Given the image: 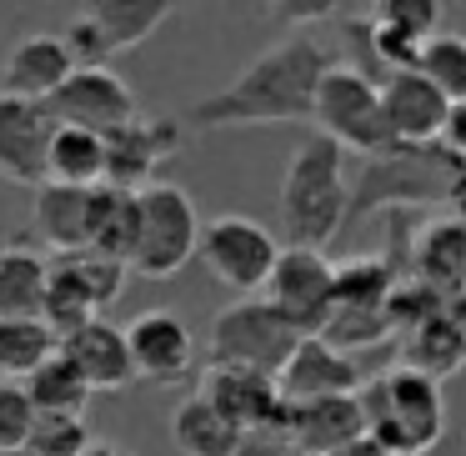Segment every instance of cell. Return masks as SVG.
I'll list each match as a JSON object with an SVG mask.
<instances>
[{
    "mask_svg": "<svg viewBox=\"0 0 466 456\" xmlns=\"http://www.w3.org/2000/svg\"><path fill=\"white\" fill-rule=\"evenodd\" d=\"M336 51H326L316 35L296 31L261 51L231 86L191 106V126L201 131H231V126H291L316 121V96Z\"/></svg>",
    "mask_w": 466,
    "mask_h": 456,
    "instance_id": "6da1fadb",
    "label": "cell"
},
{
    "mask_svg": "<svg viewBox=\"0 0 466 456\" xmlns=\"http://www.w3.org/2000/svg\"><path fill=\"white\" fill-rule=\"evenodd\" d=\"M281 231L291 246L306 251H326L331 241L346 236V216H351V191H346V151L326 141L321 131L306 136L291 151L281 176Z\"/></svg>",
    "mask_w": 466,
    "mask_h": 456,
    "instance_id": "7a4b0ae2",
    "label": "cell"
},
{
    "mask_svg": "<svg viewBox=\"0 0 466 456\" xmlns=\"http://www.w3.org/2000/svg\"><path fill=\"white\" fill-rule=\"evenodd\" d=\"M361 411H366V436L386 456H421L446 436V401L441 381L391 366L361 386Z\"/></svg>",
    "mask_w": 466,
    "mask_h": 456,
    "instance_id": "3957f363",
    "label": "cell"
},
{
    "mask_svg": "<svg viewBox=\"0 0 466 456\" xmlns=\"http://www.w3.org/2000/svg\"><path fill=\"white\" fill-rule=\"evenodd\" d=\"M466 161H456L441 146L426 151H396V156H376L356 171V191H351V216H346V236L361 221L391 211V206H431V201H451L456 181H461Z\"/></svg>",
    "mask_w": 466,
    "mask_h": 456,
    "instance_id": "277c9868",
    "label": "cell"
},
{
    "mask_svg": "<svg viewBox=\"0 0 466 456\" xmlns=\"http://www.w3.org/2000/svg\"><path fill=\"white\" fill-rule=\"evenodd\" d=\"M316 126H321L326 141H336L341 151H356L366 161L376 156H396L391 126H386V106H381V86L361 71V66L336 61L321 81V96H316Z\"/></svg>",
    "mask_w": 466,
    "mask_h": 456,
    "instance_id": "5b68a950",
    "label": "cell"
},
{
    "mask_svg": "<svg viewBox=\"0 0 466 456\" xmlns=\"http://www.w3.org/2000/svg\"><path fill=\"white\" fill-rule=\"evenodd\" d=\"M201 236H206V221L186 186H171V181L146 186L131 271L146 276V281H171L176 271L191 266V256H201Z\"/></svg>",
    "mask_w": 466,
    "mask_h": 456,
    "instance_id": "8992f818",
    "label": "cell"
},
{
    "mask_svg": "<svg viewBox=\"0 0 466 456\" xmlns=\"http://www.w3.org/2000/svg\"><path fill=\"white\" fill-rule=\"evenodd\" d=\"M306 336L276 311L266 296L226 306L211 321V361L216 366H251L261 376H281Z\"/></svg>",
    "mask_w": 466,
    "mask_h": 456,
    "instance_id": "52a82bcc",
    "label": "cell"
},
{
    "mask_svg": "<svg viewBox=\"0 0 466 456\" xmlns=\"http://www.w3.org/2000/svg\"><path fill=\"white\" fill-rule=\"evenodd\" d=\"M201 261L226 291H241V301H251L256 291L271 286L276 266H281V246L251 216H216V221H206Z\"/></svg>",
    "mask_w": 466,
    "mask_h": 456,
    "instance_id": "ba28073f",
    "label": "cell"
},
{
    "mask_svg": "<svg viewBox=\"0 0 466 456\" xmlns=\"http://www.w3.org/2000/svg\"><path fill=\"white\" fill-rule=\"evenodd\" d=\"M266 301L301 336H321L336 316V261L326 251L286 246L281 266H276L271 286H266Z\"/></svg>",
    "mask_w": 466,
    "mask_h": 456,
    "instance_id": "9c48e42d",
    "label": "cell"
},
{
    "mask_svg": "<svg viewBox=\"0 0 466 456\" xmlns=\"http://www.w3.org/2000/svg\"><path fill=\"white\" fill-rule=\"evenodd\" d=\"M56 111L46 101L0 96V181L41 191L51 181V146H56Z\"/></svg>",
    "mask_w": 466,
    "mask_h": 456,
    "instance_id": "30bf717a",
    "label": "cell"
},
{
    "mask_svg": "<svg viewBox=\"0 0 466 456\" xmlns=\"http://www.w3.org/2000/svg\"><path fill=\"white\" fill-rule=\"evenodd\" d=\"M196 391L211 406H221L241 431H276L286 426V396L276 376H261L251 366H206Z\"/></svg>",
    "mask_w": 466,
    "mask_h": 456,
    "instance_id": "8fae6325",
    "label": "cell"
},
{
    "mask_svg": "<svg viewBox=\"0 0 466 456\" xmlns=\"http://www.w3.org/2000/svg\"><path fill=\"white\" fill-rule=\"evenodd\" d=\"M51 111L61 126H86L96 136H116L141 116V106H136V91L116 71H76L66 81V91L51 101Z\"/></svg>",
    "mask_w": 466,
    "mask_h": 456,
    "instance_id": "7c38bea8",
    "label": "cell"
},
{
    "mask_svg": "<svg viewBox=\"0 0 466 456\" xmlns=\"http://www.w3.org/2000/svg\"><path fill=\"white\" fill-rule=\"evenodd\" d=\"M106 146H111V176H106V186H121V191L141 196L146 186H156V171L171 156H181L186 136L166 116H136L126 131L106 136Z\"/></svg>",
    "mask_w": 466,
    "mask_h": 456,
    "instance_id": "4fadbf2b",
    "label": "cell"
},
{
    "mask_svg": "<svg viewBox=\"0 0 466 456\" xmlns=\"http://www.w3.org/2000/svg\"><path fill=\"white\" fill-rule=\"evenodd\" d=\"M381 106H386V126H391V136H396L401 151L441 146L451 101L426 81L421 66H416V71H396L391 81H381Z\"/></svg>",
    "mask_w": 466,
    "mask_h": 456,
    "instance_id": "5bb4252c",
    "label": "cell"
},
{
    "mask_svg": "<svg viewBox=\"0 0 466 456\" xmlns=\"http://www.w3.org/2000/svg\"><path fill=\"white\" fill-rule=\"evenodd\" d=\"M276 381H281L286 406H311V401H336V396H361L366 371L356 366V356L336 351L331 341L306 336L301 351L291 356V366Z\"/></svg>",
    "mask_w": 466,
    "mask_h": 456,
    "instance_id": "9a60e30c",
    "label": "cell"
},
{
    "mask_svg": "<svg viewBox=\"0 0 466 456\" xmlns=\"http://www.w3.org/2000/svg\"><path fill=\"white\" fill-rule=\"evenodd\" d=\"M126 341H131V361H136V376H141V381L176 386V381L191 376L196 341H191V326L176 311H141L126 326Z\"/></svg>",
    "mask_w": 466,
    "mask_h": 456,
    "instance_id": "2e32d148",
    "label": "cell"
},
{
    "mask_svg": "<svg viewBox=\"0 0 466 456\" xmlns=\"http://www.w3.org/2000/svg\"><path fill=\"white\" fill-rule=\"evenodd\" d=\"M286 436H291V446H296V451H306V456H346L351 446L371 441V436H366L361 396L286 406Z\"/></svg>",
    "mask_w": 466,
    "mask_h": 456,
    "instance_id": "e0dca14e",
    "label": "cell"
},
{
    "mask_svg": "<svg viewBox=\"0 0 466 456\" xmlns=\"http://www.w3.org/2000/svg\"><path fill=\"white\" fill-rule=\"evenodd\" d=\"M71 76H76V61L66 51V35H25V41L11 46V56L0 66V96L51 106Z\"/></svg>",
    "mask_w": 466,
    "mask_h": 456,
    "instance_id": "ac0fdd59",
    "label": "cell"
},
{
    "mask_svg": "<svg viewBox=\"0 0 466 456\" xmlns=\"http://www.w3.org/2000/svg\"><path fill=\"white\" fill-rule=\"evenodd\" d=\"M61 351L76 361V371L91 381V391H121V386L136 381V361H131V341H126V326L116 321H91L76 336H66Z\"/></svg>",
    "mask_w": 466,
    "mask_h": 456,
    "instance_id": "d6986e66",
    "label": "cell"
},
{
    "mask_svg": "<svg viewBox=\"0 0 466 456\" xmlns=\"http://www.w3.org/2000/svg\"><path fill=\"white\" fill-rule=\"evenodd\" d=\"M91 196L81 186H41L31 206V231L46 251L56 256H81L91 251Z\"/></svg>",
    "mask_w": 466,
    "mask_h": 456,
    "instance_id": "ffe728a7",
    "label": "cell"
},
{
    "mask_svg": "<svg viewBox=\"0 0 466 456\" xmlns=\"http://www.w3.org/2000/svg\"><path fill=\"white\" fill-rule=\"evenodd\" d=\"M411 281L441 291L446 301L466 291V221L461 216H436L411 241Z\"/></svg>",
    "mask_w": 466,
    "mask_h": 456,
    "instance_id": "44dd1931",
    "label": "cell"
},
{
    "mask_svg": "<svg viewBox=\"0 0 466 456\" xmlns=\"http://www.w3.org/2000/svg\"><path fill=\"white\" fill-rule=\"evenodd\" d=\"M51 261L31 251V241L0 246V321H31L46 311Z\"/></svg>",
    "mask_w": 466,
    "mask_h": 456,
    "instance_id": "7402d4cb",
    "label": "cell"
},
{
    "mask_svg": "<svg viewBox=\"0 0 466 456\" xmlns=\"http://www.w3.org/2000/svg\"><path fill=\"white\" fill-rule=\"evenodd\" d=\"M171 441L181 456H236L246 441V431L221 411V406H211L201 391H191L171 416Z\"/></svg>",
    "mask_w": 466,
    "mask_h": 456,
    "instance_id": "603a6c76",
    "label": "cell"
},
{
    "mask_svg": "<svg viewBox=\"0 0 466 456\" xmlns=\"http://www.w3.org/2000/svg\"><path fill=\"white\" fill-rule=\"evenodd\" d=\"M401 366L431 376V381H446V376L461 371L466 366V326L451 316V306L401 336Z\"/></svg>",
    "mask_w": 466,
    "mask_h": 456,
    "instance_id": "cb8c5ba5",
    "label": "cell"
},
{
    "mask_svg": "<svg viewBox=\"0 0 466 456\" xmlns=\"http://www.w3.org/2000/svg\"><path fill=\"white\" fill-rule=\"evenodd\" d=\"M101 301H96V291H91V281L81 276V266L71 261V256H51V286H46V311H41V321L51 326L56 336H76L81 326H91V321H101Z\"/></svg>",
    "mask_w": 466,
    "mask_h": 456,
    "instance_id": "d4e9b609",
    "label": "cell"
},
{
    "mask_svg": "<svg viewBox=\"0 0 466 456\" xmlns=\"http://www.w3.org/2000/svg\"><path fill=\"white\" fill-rule=\"evenodd\" d=\"M136 236H141V196L121 186H96L91 196V251L116 256L131 266Z\"/></svg>",
    "mask_w": 466,
    "mask_h": 456,
    "instance_id": "484cf974",
    "label": "cell"
},
{
    "mask_svg": "<svg viewBox=\"0 0 466 456\" xmlns=\"http://www.w3.org/2000/svg\"><path fill=\"white\" fill-rule=\"evenodd\" d=\"M106 176H111V146H106V136L86 131V126H61L56 146H51V181L96 191V186H106Z\"/></svg>",
    "mask_w": 466,
    "mask_h": 456,
    "instance_id": "4316f807",
    "label": "cell"
},
{
    "mask_svg": "<svg viewBox=\"0 0 466 456\" xmlns=\"http://www.w3.org/2000/svg\"><path fill=\"white\" fill-rule=\"evenodd\" d=\"M81 11L101 25L111 51L121 56V51H136V46L151 41V35L171 21L176 5H166V0H96V5H81Z\"/></svg>",
    "mask_w": 466,
    "mask_h": 456,
    "instance_id": "83f0119b",
    "label": "cell"
},
{
    "mask_svg": "<svg viewBox=\"0 0 466 456\" xmlns=\"http://www.w3.org/2000/svg\"><path fill=\"white\" fill-rule=\"evenodd\" d=\"M51 356H61V336L41 316L0 321V381H31Z\"/></svg>",
    "mask_w": 466,
    "mask_h": 456,
    "instance_id": "f1b7e54d",
    "label": "cell"
},
{
    "mask_svg": "<svg viewBox=\"0 0 466 456\" xmlns=\"http://www.w3.org/2000/svg\"><path fill=\"white\" fill-rule=\"evenodd\" d=\"M25 391H31V401L41 416H86V406H91V396H96L91 381L76 371V361L66 351L51 356V361L25 381Z\"/></svg>",
    "mask_w": 466,
    "mask_h": 456,
    "instance_id": "f546056e",
    "label": "cell"
},
{
    "mask_svg": "<svg viewBox=\"0 0 466 456\" xmlns=\"http://www.w3.org/2000/svg\"><path fill=\"white\" fill-rule=\"evenodd\" d=\"M371 21H381L386 31L406 35L416 46H431L441 35L446 5L441 0H381V5H371Z\"/></svg>",
    "mask_w": 466,
    "mask_h": 456,
    "instance_id": "4dcf8cb0",
    "label": "cell"
},
{
    "mask_svg": "<svg viewBox=\"0 0 466 456\" xmlns=\"http://www.w3.org/2000/svg\"><path fill=\"white\" fill-rule=\"evenodd\" d=\"M421 76L446 96V101H466V35L441 31L421 51Z\"/></svg>",
    "mask_w": 466,
    "mask_h": 456,
    "instance_id": "1f68e13d",
    "label": "cell"
},
{
    "mask_svg": "<svg viewBox=\"0 0 466 456\" xmlns=\"http://www.w3.org/2000/svg\"><path fill=\"white\" fill-rule=\"evenodd\" d=\"M391 336H396L391 311H336V316H331V326L321 331V341H331L336 351L356 356V351H366V346L391 341Z\"/></svg>",
    "mask_w": 466,
    "mask_h": 456,
    "instance_id": "d6a6232c",
    "label": "cell"
},
{
    "mask_svg": "<svg viewBox=\"0 0 466 456\" xmlns=\"http://www.w3.org/2000/svg\"><path fill=\"white\" fill-rule=\"evenodd\" d=\"M35 426H41V411H35L25 381H0V456H25Z\"/></svg>",
    "mask_w": 466,
    "mask_h": 456,
    "instance_id": "836d02e7",
    "label": "cell"
},
{
    "mask_svg": "<svg viewBox=\"0 0 466 456\" xmlns=\"http://www.w3.org/2000/svg\"><path fill=\"white\" fill-rule=\"evenodd\" d=\"M91 446H96V436L86 426V416H41L25 456H86Z\"/></svg>",
    "mask_w": 466,
    "mask_h": 456,
    "instance_id": "e575fe53",
    "label": "cell"
},
{
    "mask_svg": "<svg viewBox=\"0 0 466 456\" xmlns=\"http://www.w3.org/2000/svg\"><path fill=\"white\" fill-rule=\"evenodd\" d=\"M66 51H71V61H76V71H111V41L101 35V25L91 21V15H76L71 25H66Z\"/></svg>",
    "mask_w": 466,
    "mask_h": 456,
    "instance_id": "d590c367",
    "label": "cell"
},
{
    "mask_svg": "<svg viewBox=\"0 0 466 456\" xmlns=\"http://www.w3.org/2000/svg\"><path fill=\"white\" fill-rule=\"evenodd\" d=\"M271 11L281 15V21H291V25H311V21H336L341 5H331V0H301V5H296V0H281V5H271Z\"/></svg>",
    "mask_w": 466,
    "mask_h": 456,
    "instance_id": "8d00e7d4",
    "label": "cell"
},
{
    "mask_svg": "<svg viewBox=\"0 0 466 456\" xmlns=\"http://www.w3.org/2000/svg\"><path fill=\"white\" fill-rule=\"evenodd\" d=\"M236 456H291V436H286V426H276V431H246Z\"/></svg>",
    "mask_w": 466,
    "mask_h": 456,
    "instance_id": "74e56055",
    "label": "cell"
},
{
    "mask_svg": "<svg viewBox=\"0 0 466 456\" xmlns=\"http://www.w3.org/2000/svg\"><path fill=\"white\" fill-rule=\"evenodd\" d=\"M441 151L466 161V101H451V116H446V131H441Z\"/></svg>",
    "mask_w": 466,
    "mask_h": 456,
    "instance_id": "f35d334b",
    "label": "cell"
},
{
    "mask_svg": "<svg viewBox=\"0 0 466 456\" xmlns=\"http://www.w3.org/2000/svg\"><path fill=\"white\" fill-rule=\"evenodd\" d=\"M86 456H126V451H121V446H111V441H96Z\"/></svg>",
    "mask_w": 466,
    "mask_h": 456,
    "instance_id": "ab89813d",
    "label": "cell"
},
{
    "mask_svg": "<svg viewBox=\"0 0 466 456\" xmlns=\"http://www.w3.org/2000/svg\"><path fill=\"white\" fill-rule=\"evenodd\" d=\"M451 316L466 326V291H461V296H451Z\"/></svg>",
    "mask_w": 466,
    "mask_h": 456,
    "instance_id": "60d3db41",
    "label": "cell"
},
{
    "mask_svg": "<svg viewBox=\"0 0 466 456\" xmlns=\"http://www.w3.org/2000/svg\"><path fill=\"white\" fill-rule=\"evenodd\" d=\"M291 456H306V451H296V446H291Z\"/></svg>",
    "mask_w": 466,
    "mask_h": 456,
    "instance_id": "b9f144b4",
    "label": "cell"
}]
</instances>
